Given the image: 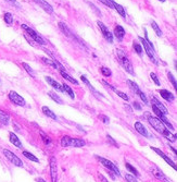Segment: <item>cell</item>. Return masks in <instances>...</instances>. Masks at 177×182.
I'll list each match as a JSON object with an SVG mask.
<instances>
[{
	"label": "cell",
	"mask_w": 177,
	"mask_h": 182,
	"mask_svg": "<svg viewBox=\"0 0 177 182\" xmlns=\"http://www.w3.org/2000/svg\"><path fill=\"white\" fill-rule=\"evenodd\" d=\"M3 154H4V156H6L7 158L13 164V165L17 166V167H23V161H22L16 155L13 154L12 152H10V150H4Z\"/></svg>",
	"instance_id": "8"
},
{
	"label": "cell",
	"mask_w": 177,
	"mask_h": 182,
	"mask_svg": "<svg viewBox=\"0 0 177 182\" xmlns=\"http://www.w3.org/2000/svg\"><path fill=\"white\" fill-rule=\"evenodd\" d=\"M48 95H49L50 97H51L52 99H54V101H56L57 104H62V101H61V98L58 96V95L56 94V93H54V92H49L48 93Z\"/></svg>",
	"instance_id": "33"
},
{
	"label": "cell",
	"mask_w": 177,
	"mask_h": 182,
	"mask_svg": "<svg viewBox=\"0 0 177 182\" xmlns=\"http://www.w3.org/2000/svg\"><path fill=\"white\" fill-rule=\"evenodd\" d=\"M125 179L127 181H129V182H137L138 180L136 179V177H134V176H130V175H126L125 176Z\"/></svg>",
	"instance_id": "42"
},
{
	"label": "cell",
	"mask_w": 177,
	"mask_h": 182,
	"mask_svg": "<svg viewBox=\"0 0 177 182\" xmlns=\"http://www.w3.org/2000/svg\"><path fill=\"white\" fill-rule=\"evenodd\" d=\"M133 46H134V49H135V52H137V55L138 56H142V47H141L139 44H137V43H134L133 44Z\"/></svg>",
	"instance_id": "34"
},
{
	"label": "cell",
	"mask_w": 177,
	"mask_h": 182,
	"mask_svg": "<svg viewBox=\"0 0 177 182\" xmlns=\"http://www.w3.org/2000/svg\"><path fill=\"white\" fill-rule=\"evenodd\" d=\"M23 155H24V156H25L27 159H30V160L35 161V163H39V159L37 158L36 156H34L33 154H30V152H23Z\"/></svg>",
	"instance_id": "29"
},
{
	"label": "cell",
	"mask_w": 177,
	"mask_h": 182,
	"mask_svg": "<svg viewBox=\"0 0 177 182\" xmlns=\"http://www.w3.org/2000/svg\"><path fill=\"white\" fill-rule=\"evenodd\" d=\"M59 27H60V30L62 31V33H63V34L65 35V36H68V38L75 39V41H76L77 43H81V44H83V45H84V43H83V42H82V41H81V39H79V38H77V37L75 36V35L73 34L72 32H71V31H70V28H68V26H66L65 24L63 23V22H59Z\"/></svg>",
	"instance_id": "9"
},
{
	"label": "cell",
	"mask_w": 177,
	"mask_h": 182,
	"mask_svg": "<svg viewBox=\"0 0 177 182\" xmlns=\"http://www.w3.org/2000/svg\"><path fill=\"white\" fill-rule=\"evenodd\" d=\"M81 80H82V81H83V82H84V83H85V84H86V85H87V86H88V87H89V88H90V90H91V91H92V92H94V93H95V94H96V95H98V96H100V97H101V95H100V94H99V93H98V92H97V91H96V90H95V88H94V87H92V85H91V84H90V82H89V81H88V80H87V79H86V77H85V76H83V75H82V76H81Z\"/></svg>",
	"instance_id": "27"
},
{
	"label": "cell",
	"mask_w": 177,
	"mask_h": 182,
	"mask_svg": "<svg viewBox=\"0 0 177 182\" xmlns=\"http://www.w3.org/2000/svg\"><path fill=\"white\" fill-rule=\"evenodd\" d=\"M60 73H61L62 76H63L65 80H68V82H71V83L75 84V85H78V81H77V80H75L74 77H72L71 75H68V73L65 72V69H64V70H60Z\"/></svg>",
	"instance_id": "23"
},
{
	"label": "cell",
	"mask_w": 177,
	"mask_h": 182,
	"mask_svg": "<svg viewBox=\"0 0 177 182\" xmlns=\"http://www.w3.org/2000/svg\"><path fill=\"white\" fill-rule=\"evenodd\" d=\"M114 92H115L116 93V94H118L119 95V97H121V98H123L124 99V101H128V99H129V98H128V96H127V95H126L125 94V93H123V92H121V91H118V90H116V88H114Z\"/></svg>",
	"instance_id": "39"
},
{
	"label": "cell",
	"mask_w": 177,
	"mask_h": 182,
	"mask_svg": "<svg viewBox=\"0 0 177 182\" xmlns=\"http://www.w3.org/2000/svg\"><path fill=\"white\" fill-rule=\"evenodd\" d=\"M46 81H47L48 83H49L50 85H51L54 88H56V90L60 91V92L64 93V92H63V87H62V84H59L58 82L54 81V79H51V77H49V76H46Z\"/></svg>",
	"instance_id": "19"
},
{
	"label": "cell",
	"mask_w": 177,
	"mask_h": 182,
	"mask_svg": "<svg viewBox=\"0 0 177 182\" xmlns=\"http://www.w3.org/2000/svg\"><path fill=\"white\" fill-rule=\"evenodd\" d=\"M62 87H63V92L66 93V94L68 95V96L71 97L72 99L75 98V95H74V92H73V90L68 85H66V84H62Z\"/></svg>",
	"instance_id": "25"
},
{
	"label": "cell",
	"mask_w": 177,
	"mask_h": 182,
	"mask_svg": "<svg viewBox=\"0 0 177 182\" xmlns=\"http://www.w3.org/2000/svg\"><path fill=\"white\" fill-rule=\"evenodd\" d=\"M114 9H116V10H118L119 14L121 15V17H126L125 10H124V8L121 6V4H119V3H116V2H115V6H114Z\"/></svg>",
	"instance_id": "30"
},
{
	"label": "cell",
	"mask_w": 177,
	"mask_h": 182,
	"mask_svg": "<svg viewBox=\"0 0 177 182\" xmlns=\"http://www.w3.org/2000/svg\"><path fill=\"white\" fill-rule=\"evenodd\" d=\"M40 135H41V139H43V141L45 142V144H47V145L51 144V139H50V137H48L47 134H45L44 132H40Z\"/></svg>",
	"instance_id": "38"
},
{
	"label": "cell",
	"mask_w": 177,
	"mask_h": 182,
	"mask_svg": "<svg viewBox=\"0 0 177 182\" xmlns=\"http://www.w3.org/2000/svg\"><path fill=\"white\" fill-rule=\"evenodd\" d=\"M41 110H43V112H44V114H45L47 117H49V118L54 119V120H57V115L54 114V111H51V110H50L48 107H46V106H44V107L41 108Z\"/></svg>",
	"instance_id": "24"
},
{
	"label": "cell",
	"mask_w": 177,
	"mask_h": 182,
	"mask_svg": "<svg viewBox=\"0 0 177 182\" xmlns=\"http://www.w3.org/2000/svg\"><path fill=\"white\" fill-rule=\"evenodd\" d=\"M143 116H145V118L148 120V122L151 124L152 128H153L156 131H158L159 133H161V134H162L165 139H167L169 141H171V142H175L176 141V135L172 134V133L169 131V129H166L165 124L163 123L160 119L151 116V114H149V112H145Z\"/></svg>",
	"instance_id": "1"
},
{
	"label": "cell",
	"mask_w": 177,
	"mask_h": 182,
	"mask_svg": "<svg viewBox=\"0 0 177 182\" xmlns=\"http://www.w3.org/2000/svg\"><path fill=\"white\" fill-rule=\"evenodd\" d=\"M36 181H38V182H44L45 180H44V179H41V178H39V179H37Z\"/></svg>",
	"instance_id": "48"
},
{
	"label": "cell",
	"mask_w": 177,
	"mask_h": 182,
	"mask_svg": "<svg viewBox=\"0 0 177 182\" xmlns=\"http://www.w3.org/2000/svg\"><path fill=\"white\" fill-rule=\"evenodd\" d=\"M126 168H127V170H128V171H130V172H132V174L134 175L135 177H139V172L137 171V169H136V168H135V167H133V166L130 165V164H128V163L126 164Z\"/></svg>",
	"instance_id": "31"
},
{
	"label": "cell",
	"mask_w": 177,
	"mask_h": 182,
	"mask_svg": "<svg viewBox=\"0 0 177 182\" xmlns=\"http://www.w3.org/2000/svg\"><path fill=\"white\" fill-rule=\"evenodd\" d=\"M108 140H109V141L110 142H111V144H113V145H115L116 146V147H119V145H118V144H116V142L115 141H114V140H112V137L111 136H110V135H108Z\"/></svg>",
	"instance_id": "46"
},
{
	"label": "cell",
	"mask_w": 177,
	"mask_h": 182,
	"mask_svg": "<svg viewBox=\"0 0 177 182\" xmlns=\"http://www.w3.org/2000/svg\"><path fill=\"white\" fill-rule=\"evenodd\" d=\"M97 23H98V26L100 27V31L102 32V35L105 37V39H108L110 43H112V42H113V35H112V33L109 32L108 27L102 23V22L99 21V22H97Z\"/></svg>",
	"instance_id": "13"
},
{
	"label": "cell",
	"mask_w": 177,
	"mask_h": 182,
	"mask_svg": "<svg viewBox=\"0 0 177 182\" xmlns=\"http://www.w3.org/2000/svg\"><path fill=\"white\" fill-rule=\"evenodd\" d=\"M100 118H101V120H102V122H105V124H108V123H109V122H110L109 118H108L107 116H103V115H101Z\"/></svg>",
	"instance_id": "43"
},
{
	"label": "cell",
	"mask_w": 177,
	"mask_h": 182,
	"mask_svg": "<svg viewBox=\"0 0 177 182\" xmlns=\"http://www.w3.org/2000/svg\"><path fill=\"white\" fill-rule=\"evenodd\" d=\"M34 1L36 2V3H38L39 6H40L46 12L49 13V14H52V13H54V8H52L47 1H45V0H34Z\"/></svg>",
	"instance_id": "15"
},
{
	"label": "cell",
	"mask_w": 177,
	"mask_h": 182,
	"mask_svg": "<svg viewBox=\"0 0 177 182\" xmlns=\"http://www.w3.org/2000/svg\"><path fill=\"white\" fill-rule=\"evenodd\" d=\"M127 84H128V86L130 87V90H132L134 93H136V94L138 95L139 97H140L141 101H142L143 103L146 104V105H148V104H149V103H148V99H147V97H146V95L143 94L142 92H141L140 88L138 87V85H137V84L135 83V82H133V81H130V80H128Z\"/></svg>",
	"instance_id": "7"
},
{
	"label": "cell",
	"mask_w": 177,
	"mask_h": 182,
	"mask_svg": "<svg viewBox=\"0 0 177 182\" xmlns=\"http://www.w3.org/2000/svg\"><path fill=\"white\" fill-rule=\"evenodd\" d=\"M161 2H165V0H160Z\"/></svg>",
	"instance_id": "50"
},
{
	"label": "cell",
	"mask_w": 177,
	"mask_h": 182,
	"mask_svg": "<svg viewBox=\"0 0 177 182\" xmlns=\"http://www.w3.org/2000/svg\"><path fill=\"white\" fill-rule=\"evenodd\" d=\"M135 129H136V130L138 131L142 136L149 137V133H148L147 129L145 128V125H143L142 123H140V122H136V123H135Z\"/></svg>",
	"instance_id": "16"
},
{
	"label": "cell",
	"mask_w": 177,
	"mask_h": 182,
	"mask_svg": "<svg viewBox=\"0 0 177 182\" xmlns=\"http://www.w3.org/2000/svg\"><path fill=\"white\" fill-rule=\"evenodd\" d=\"M99 1L102 2L103 4H105V6H108L109 8H112V9H114V6H115V2L113 0H99Z\"/></svg>",
	"instance_id": "37"
},
{
	"label": "cell",
	"mask_w": 177,
	"mask_h": 182,
	"mask_svg": "<svg viewBox=\"0 0 177 182\" xmlns=\"http://www.w3.org/2000/svg\"><path fill=\"white\" fill-rule=\"evenodd\" d=\"M150 76H151V79L153 80V82L156 84V85H158V86H160V85H161V84H160V81H159V79H158V76L156 75V73L151 72V73H150Z\"/></svg>",
	"instance_id": "41"
},
{
	"label": "cell",
	"mask_w": 177,
	"mask_h": 182,
	"mask_svg": "<svg viewBox=\"0 0 177 182\" xmlns=\"http://www.w3.org/2000/svg\"><path fill=\"white\" fill-rule=\"evenodd\" d=\"M22 28H23V30H25L26 32H27V34L30 35V36H32V38L34 39V41L36 42L37 44H40V45H46V41H45V39H44L43 37H41L40 35L38 34V33H36L34 30H32L30 26H27L26 24H22Z\"/></svg>",
	"instance_id": "5"
},
{
	"label": "cell",
	"mask_w": 177,
	"mask_h": 182,
	"mask_svg": "<svg viewBox=\"0 0 177 182\" xmlns=\"http://www.w3.org/2000/svg\"><path fill=\"white\" fill-rule=\"evenodd\" d=\"M133 105H134V107L136 108V109H138V110H141V106L139 105L138 103H136V101H134V104H133Z\"/></svg>",
	"instance_id": "47"
},
{
	"label": "cell",
	"mask_w": 177,
	"mask_h": 182,
	"mask_svg": "<svg viewBox=\"0 0 177 182\" xmlns=\"http://www.w3.org/2000/svg\"><path fill=\"white\" fill-rule=\"evenodd\" d=\"M116 55H118V59H119V63L123 66V68L126 70V72H128L132 75H135L133 66H132V63H130L129 59L127 58V55L125 54V52H124L123 49H118L116 50Z\"/></svg>",
	"instance_id": "2"
},
{
	"label": "cell",
	"mask_w": 177,
	"mask_h": 182,
	"mask_svg": "<svg viewBox=\"0 0 177 182\" xmlns=\"http://www.w3.org/2000/svg\"><path fill=\"white\" fill-rule=\"evenodd\" d=\"M152 174H153L154 177H156V178H158L159 180L167 181V179H166V177L164 176V174H163V172L161 171L160 169H158V168H153V169H152Z\"/></svg>",
	"instance_id": "22"
},
{
	"label": "cell",
	"mask_w": 177,
	"mask_h": 182,
	"mask_svg": "<svg viewBox=\"0 0 177 182\" xmlns=\"http://www.w3.org/2000/svg\"><path fill=\"white\" fill-rule=\"evenodd\" d=\"M9 99L12 101L13 104L17 106H25V101L22 96H20L16 92H10L9 93Z\"/></svg>",
	"instance_id": "10"
},
{
	"label": "cell",
	"mask_w": 177,
	"mask_h": 182,
	"mask_svg": "<svg viewBox=\"0 0 177 182\" xmlns=\"http://www.w3.org/2000/svg\"><path fill=\"white\" fill-rule=\"evenodd\" d=\"M9 121H10V117L6 114V112L1 111L0 110V123L2 124H8Z\"/></svg>",
	"instance_id": "26"
},
{
	"label": "cell",
	"mask_w": 177,
	"mask_h": 182,
	"mask_svg": "<svg viewBox=\"0 0 177 182\" xmlns=\"http://www.w3.org/2000/svg\"><path fill=\"white\" fill-rule=\"evenodd\" d=\"M9 139H10V142L13 144V145L15 146V147H19V148H21L22 147V143H21V141L19 140V137L15 135V133H13V132H10L9 133Z\"/></svg>",
	"instance_id": "17"
},
{
	"label": "cell",
	"mask_w": 177,
	"mask_h": 182,
	"mask_svg": "<svg viewBox=\"0 0 177 182\" xmlns=\"http://www.w3.org/2000/svg\"><path fill=\"white\" fill-rule=\"evenodd\" d=\"M171 148H172V150H173V152H174V153H175V154H176V150H175V148H174V147H172V146H171Z\"/></svg>",
	"instance_id": "49"
},
{
	"label": "cell",
	"mask_w": 177,
	"mask_h": 182,
	"mask_svg": "<svg viewBox=\"0 0 177 182\" xmlns=\"http://www.w3.org/2000/svg\"><path fill=\"white\" fill-rule=\"evenodd\" d=\"M61 145L63 147H83L86 145V142L82 139H73L68 135L62 137Z\"/></svg>",
	"instance_id": "3"
},
{
	"label": "cell",
	"mask_w": 177,
	"mask_h": 182,
	"mask_svg": "<svg viewBox=\"0 0 177 182\" xmlns=\"http://www.w3.org/2000/svg\"><path fill=\"white\" fill-rule=\"evenodd\" d=\"M22 66H23V68L25 69L26 71H27V73L30 75V76H32V77H35V76H36V74H35V71L33 70V69L30 68V66H28L27 63H25V62H23V63H22Z\"/></svg>",
	"instance_id": "28"
},
{
	"label": "cell",
	"mask_w": 177,
	"mask_h": 182,
	"mask_svg": "<svg viewBox=\"0 0 177 182\" xmlns=\"http://www.w3.org/2000/svg\"><path fill=\"white\" fill-rule=\"evenodd\" d=\"M151 26H152V28L154 30V32L156 33V35H158V36H162V31H161V28L159 27L158 25H156V22L152 21V22H151Z\"/></svg>",
	"instance_id": "32"
},
{
	"label": "cell",
	"mask_w": 177,
	"mask_h": 182,
	"mask_svg": "<svg viewBox=\"0 0 177 182\" xmlns=\"http://www.w3.org/2000/svg\"><path fill=\"white\" fill-rule=\"evenodd\" d=\"M88 3H89V6L91 7V8L94 9V10L96 11L97 13H98V15H99V17H101V13H100V11H99L98 9H96V8H95V6H94V4H92V3H91V2H88Z\"/></svg>",
	"instance_id": "45"
},
{
	"label": "cell",
	"mask_w": 177,
	"mask_h": 182,
	"mask_svg": "<svg viewBox=\"0 0 177 182\" xmlns=\"http://www.w3.org/2000/svg\"><path fill=\"white\" fill-rule=\"evenodd\" d=\"M100 71H101V73L105 75V76H111L112 75L111 70H110L109 68H107V66H101Z\"/></svg>",
	"instance_id": "35"
},
{
	"label": "cell",
	"mask_w": 177,
	"mask_h": 182,
	"mask_svg": "<svg viewBox=\"0 0 177 182\" xmlns=\"http://www.w3.org/2000/svg\"><path fill=\"white\" fill-rule=\"evenodd\" d=\"M4 21H6L7 24H12L13 23V17H12V14L9 12L4 13Z\"/></svg>",
	"instance_id": "36"
},
{
	"label": "cell",
	"mask_w": 177,
	"mask_h": 182,
	"mask_svg": "<svg viewBox=\"0 0 177 182\" xmlns=\"http://www.w3.org/2000/svg\"><path fill=\"white\" fill-rule=\"evenodd\" d=\"M152 104H153V105L156 106V107L158 108V109L160 110V111L162 112L163 115H165V116H166V115L169 114V111H167L166 108H165L164 106H163L162 104H161L160 101H159L158 99L156 98V97H153V98H152Z\"/></svg>",
	"instance_id": "18"
},
{
	"label": "cell",
	"mask_w": 177,
	"mask_h": 182,
	"mask_svg": "<svg viewBox=\"0 0 177 182\" xmlns=\"http://www.w3.org/2000/svg\"><path fill=\"white\" fill-rule=\"evenodd\" d=\"M151 150H153V152H156V154H158L159 156H160L161 158L163 159V160H165V161H166V163L169 164V165L171 166L172 168H174V169H175V170L177 169V167H176V164H174L173 161H172V159L170 158V157H167L166 155H165L164 153L162 152V150H159V148H156V147H151Z\"/></svg>",
	"instance_id": "12"
},
{
	"label": "cell",
	"mask_w": 177,
	"mask_h": 182,
	"mask_svg": "<svg viewBox=\"0 0 177 182\" xmlns=\"http://www.w3.org/2000/svg\"><path fill=\"white\" fill-rule=\"evenodd\" d=\"M139 39H140V42H141V44H142L143 48L146 49V52H147V55L149 56L150 60L153 62L154 64H158L159 62H158V60H156V56H154V47H153V45H152V43H151V42H147L145 38H141V37H139Z\"/></svg>",
	"instance_id": "4"
},
{
	"label": "cell",
	"mask_w": 177,
	"mask_h": 182,
	"mask_svg": "<svg viewBox=\"0 0 177 182\" xmlns=\"http://www.w3.org/2000/svg\"><path fill=\"white\" fill-rule=\"evenodd\" d=\"M97 159L99 160V163H101V165L105 166V168H108V169H109L110 171H113L114 174L116 175V176H121L119 168L116 167L115 165H114V163H112V161L108 160V159H105V158H102V157H97Z\"/></svg>",
	"instance_id": "6"
},
{
	"label": "cell",
	"mask_w": 177,
	"mask_h": 182,
	"mask_svg": "<svg viewBox=\"0 0 177 182\" xmlns=\"http://www.w3.org/2000/svg\"><path fill=\"white\" fill-rule=\"evenodd\" d=\"M6 1H8L9 3H12L13 6H14V7H16V8H19V7H20V4L17 3V2L15 1V0H6Z\"/></svg>",
	"instance_id": "44"
},
{
	"label": "cell",
	"mask_w": 177,
	"mask_h": 182,
	"mask_svg": "<svg viewBox=\"0 0 177 182\" xmlns=\"http://www.w3.org/2000/svg\"><path fill=\"white\" fill-rule=\"evenodd\" d=\"M50 176H51L52 181L54 182L57 181V179H58V167H57L56 157H51L50 158Z\"/></svg>",
	"instance_id": "11"
},
{
	"label": "cell",
	"mask_w": 177,
	"mask_h": 182,
	"mask_svg": "<svg viewBox=\"0 0 177 182\" xmlns=\"http://www.w3.org/2000/svg\"><path fill=\"white\" fill-rule=\"evenodd\" d=\"M159 93H160V95H161V96H162L163 98H164L166 101H174V98H175V97H174V95L172 94L171 92L166 91V90H161Z\"/></svg>",
	"instance_id": "20"
},
{
	"label": "cell",
	"mask_w": 177,
	"mask_h": 182,
	"mask_svg": "<svg viewBox=\"0 0 177 182\" xmlns=\"http://www.w3.org/2000/svg\"><path fill=\"white\" fill-rule=\"evenodd\" d=\"M167 76H169L170 81L172 82V84H173L174 88H175V90H177V82H176V79H174L173 74H172L171 72H167Z\"/></svg>",
	"instance_id": "40"
},
{
	"label": "cell",
	"mask_w": 177,
	"mask_h": 182,
	"mask_svg": "<svg viewBox=\"0 0 177 182\" xmlns=\"http://www.w3.org/2000/svg\"><path fill=\"white\" fill-rule=\"evenodd\" d=\"M114 35L118 37L119 39H123L124 36H125V30L123 28V26L118 25L115 28H114Z\"/></svg>",
	"instance_id": "21"
},
{
	"label": "cell",
	"mask_w": 177,
	"mask_h": 182,
	"mask_svg": "<svg viewBox=\"0 0 177 182\" xmlns=\"http://www.w3.org/2000/svg\"><path fill=\"white\" fill-rule=\"evenodd\" d=\"M152 109H153V111H154V114L156 115V117H158L159 119H160L161 121L163 122V123L165 124V125H167V128L169 129H173V125H172L171 123H170L169 121H167V119H166V117H165V115H163L162 112L160 111V110L158 109V108L156 107V106L152 104Z\"/></svg>",
	"instance_id": "14"
}]
</instances>
